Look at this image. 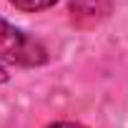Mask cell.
Wrapping results in <instances>:
<instances>
[{
  "label": "cell",
  "mask_w": 128,
  "mask_h": 128,
  "mask_svg": "<svg viewBox=\"0 0 128 128\" xmlns=\"http://www.w3.org/2000/svg\"><path fill=\"white\" fill-rule=\"evenodd\" d=\"M0 63L18 68H38L48 63V50L40 40L0 18Z\"/></svg>",
  "instance_id": "cell-1"
},
{
  "label": "cell",
  "mask_w": 128,
  "mask_h": 128,
  "mask_svg": "<svg viewBox=\"0 0 128 128\" xmlns=\"http://www.w3.org/2000/svg\"><path fill=\"white\" fill-rule=\"evenodd\" d=\"M110 8H113V0H73L68 13L76 25L90 28V25L100 23L103 18H108Z\"/></svg>",
  "instance_id": "cell-2"
},
{
  "label": "cell",
  "mask_w": 128,
  "mask_h": 128,
  "mask_svg": "<svg viewBox=\"0 0 128 128\" xmlns=\"http://www.w3.org/2000/svg\"><path fill=\"white\" fill-rule=\"evenodd\" d=\"M10 3H13L18 10H23V13H40V10L53 8L58 0H10Z\"/></svg>",
  "instance_id": "cell-3"
},
{
  "label": "cell",
  "mask_w": 128,
  "mask_h": 128,
  "mask_svg": "<svg viewBox=\"0 0 128 128\" xmlns=\"http://www.w3.org/2000/svg\"><path fill=\"white\" fill-rule=\"evenodd\" d=\"M45 128H86V126L73 123V120H58V123H50V126H45Z\"/></svg>",
  "instance_id": "cell-4"
},
{
  "label": "cell",
  "mask_w": 128,
  "mask_h": 128,
  "mask_svg": "<svg viewBox=\"0 0 128 128\" xmlns=\"http://www.w3.org/2000/svg\"><path fill=\"white\" fill-rule=\"evenodd\" d=\"M8 78H10V76H8V70L0 66V86H3V83H8Z\"/></svg>",
  "instance_id": "cell-5"
}]
</instances>
